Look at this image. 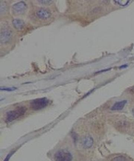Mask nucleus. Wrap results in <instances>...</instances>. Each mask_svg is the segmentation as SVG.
I'll use <instances>...</instances> for the list:
<instances>
[{
    "label": "nucleus",
    "mask_w": 134,
    "mask_h": 161,
    "mask_svg": "<svg viewBox=\"0 0 134 161\" xmlns=\"http://www.w3.org/2000/svg\"><path fill=\"white\" fill-rule=\"evenodd\" d=\"M26 111L27 108L24 107H17L15 109L9 111L7 113L6 120L8 122L14 121L19 117L24 115Z\"/></svg>",
    "instance_id": "nucleus-1"
},
{
    "label": "nucleus",
    "mask_w": 134,
    "mask_h": 161,
    "mask_svg": "<svg viewBox=\"0 0 134 161\" xmlns=\"http://www.w3.org/2000/svg\"><path fill=\"white\" fill-rule=\"evenodd\" d=\"M49 102L48 100L46 98L36 99L30 103V107L35 111H39L47 107Z\"/></svg>",
    "instance_id": "nucleus-2"
},
{
    "label": "nucleus",
    "mask_w": 134,
    "mask_h": 161,
    "mask_svg": "<svg viewBox=\"0 0 134 161\" xmlns=\"http://www.w3.org/2000/svg\"><path fill=\"white\" fill-rule=\"evenodd\" d=\"M54 159L55 161H72L73 156L68 151L61 150L56 152Z\"/></svg>",
    "instance_id": "nucleus-3"
},
{
    "label": "nucleus",
    "mask_w": 134,
    "mask_h": 161,
    "mask_svg": "<svg viewBox=\"0 0 134 161\" xmlns=\"http://www.w3.org/2000/svg\"><path fill=\"white\" fill-rule=\"evenodd\" d=\"M27 5L23 1H21L14 4L12 6L13 12L16 14H23L27 10Z\"/></svg>",
    "instance_id": "nucleus-4"
},
{
    "label": "nucleus",
    "mask_w": 134,
    "mask_h": 161,
    "mask_svg": "<svg viewBox=\"0 0 134 161\" xmlns=\"http://www.w3.org/2000/svg\"><path fill=\"white\" fill-rule=\"evenodd\" d=\"M12 33L8 29L4 30L1 32L0 36V40L1 43H6L10 41Z\"/></svg>",
    "instance_id": "nucleus-5"
},
{
    "label": "nucleus",
    "mask_w": 134,
    "mask_h": 161,
    "mask_svg": "<svg viewBox=\"0 0 134 161\" xmlns=\"http://www.w3.org/2000/svg\"><path fill=\"white\" fill-rule=\"evenodd\" d=\"M36 15L39 18L43 20H46L49 18L51 16V13L45 9L41 8L37 11Z\"/></svg>",
    "instance_id": "nucleus-6"
},
{
    "label": "nucleus",
    "mask_w": 134,
    "mask_h": 161,
    "mask_svg": "<svg viewBox=\"0 0 134 161\" xmlns=\"http://www.w3.org/2000/svg\"><path fill=\"white\" fill-rule=\"evenodd\" d=\"M127 103V101L126 100L118 101V102L115 103L112 106L111 110L112 111H120V110H122L125 107Z\"/></svg>",
    "instance_id": "nucleus-7"
},
{
    "label": "nucleus",
    "mask_w": 134,
    "mask_h": 161,
    "mask_svg": "<svg viewBox=\"0 0 134 161\" xmlns=\"http://www.w3.org/2000/svg\"><path fill=\"white\" fill-rule=\"evenodd\" d=\"M12 24L14 27L17 30H21L24 27V22L22 20L20 19H15L12 21Z\"/></svg>",
    "instance_id": "nucleus-8"
},
{
    "label": "nucleus",
    "mask_w": 134,
    "mask_h": 161,
    "mask_svg": "<svg viewBox=\"0 0 134 161\" xmlns=\"http://www.w3.org/2000/svg\"><path fill=\"white\" fill-rule=\"evenodd\" d=\"M93 143L94 140L93 138L90 136H87L83 140V146L86 148H90L93 146Z\"/></svg>",
    "instance_id": "nucleus-9"
},
{
    "label": "nucleus",
    "mask_w": 134,
    "mask_h": 161,
    "mask_svg": "<svg viewBox=\"0 0 134 161\" xmlns=\"http://www.w3.org/2000/svg\"><path fill=\"white\" fill-rule=\"evenodd\" d=\"M16 89L17 88L14 87H3L1 88V91H8V92L15 91Z\"/></svg>",
    "instance_id": "nucleus-10"
},
{
    "label": "nucleus",
    "mask_w": 134,
    "mask_h": 161,
    "mask_svg": "<svg viewBox=\"0 0 134 161\" xmlns=\"http://www.w3.org/2000/svg\"><path fill=\"white\" fill-rule=\"evenodd\" d=\"M6 6L4 5V4L3 3L1 4V13L2 14V13H4V12L6 11Z\"/></svg>",
    "instance_id": "nucleus-11"
},
{
    "label": "nucleus",
    "mask_w": 134,
    "mask_h": 161,
    "mask_svg": "<svg viewBox=\"0 0 134 161\" xmlns=\"http://www.w3.org/2000/svg\"><path fill=\"white\" fill-rule=\"evenodd\" d=\"M114 161H125V159L122 156H119V157L115 158L114 159Z\"/></svg>",
    "instance_id": "nucleus-12"
},
{
    "label": "nucleus",
    "mask_w": 134,
    "mask_h": 161,
    "mask_svg": "<svg viewBox=\"0 0 134 161\" xmlns=\"http://www.w3.org/2000/svg\"><path fill=\"white\" fill-rule=\"evenodd\" d=\"M39 2L41 3L44 4H51L52 2V1H38Z\"/></svg>",
    "instance_id": "nucleus-13"
},
{
    "label": "nucleus",
    "mask_w": 134,
    "mask_h": 161,
    "mask_svg": "<svg viewBox=\"0 0 134 161\" xmlns=\"http://www.w3.org/2000/svg\"><path fill=\"white\" fill-rule=\"evenodd\" d=\"M13 153H14V152H11V153L9 154L6 156V157L4 161H9L10 158H11V156H12V154H13Z\"/></svg>",
    "instance_id": "nucleus-14"
},
{
    "label": "nucleus",
    "mask_w": 134,
    "mask_h": 161,
    "mask_svg": "<svg viewBox=\"0 0 134 161\" xmlns=\"http://www.w3.org/2000/svg\"><path fill=\"white\" fill-rule=\"evenodd\" d=\"M128 65H123V66H120L121 68H125L127 67Z\"/></svg>",
    "instance_id": "nucleus-15"
},
{
    "label": "nucleus",
    "mask_w": 134,
    "mask_h": 161,
    "mask_svg": "<svg viewBox=\"0 0 134 161\" xmlns=\"http://www.w3.org/2000/svg\"><path fill=\"white\" fill-rule=\"evenodd\" d=\"M132 114H133V115L134 116V108L133 109H132Z\"/></svg>",
    "instance_id": "nucleus-16"
}]
</instances>
